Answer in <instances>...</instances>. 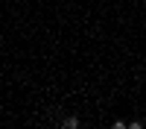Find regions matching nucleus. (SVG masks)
Instances as JSON below:
<instances>
[{"label":"nucleus","mask_w":146,"mask_h":129,"mask_svg":"<svg viewBox=\"0 0 146 129\" xmlns=\"http://www.w3.org/2000/svg\"><path fill=\"white\" fill-rule=\"evenodd\" d=\"M129 129H143V123H137V120H135V123H129Z\"/></svg>","instance_id":"nucleus-3"},{"label":"nucleus","mask_w":146,"mask_h":129,"mask_svg":"<svg viewBox=\"0 0 146 129\" xmlns=\"http://www.w3.org/2000/svg\"><path fill=\"white\" fill-rule=\"evenodd\" d=\"M62 129H79V120L76 117H67V120L62 123Z\"/></svg>","instance_id":"nucleus-1"},{"label":"nucleus","mask_w":146,"mask_h":129,"mask_svg":"<svg viewBox=\"0 0 146 129\" xmlns=\"http://www.w3.org/2000/svg\"><path fill=\"white\" fill-rule=\"evenodd\" d=\"M111 129H129V123H123V120H117V123H114Z\"/></svg>","instance_id":"nucleus-2"}]
</instances>
